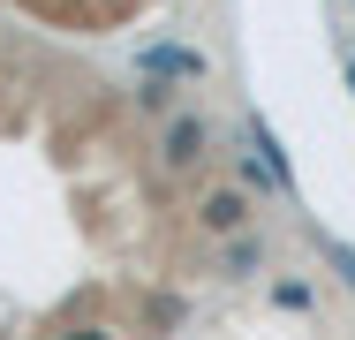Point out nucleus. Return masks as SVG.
Returning a JSON list of instances; mask_svg holds the SVG:
<instances>
[{"label": "nucleus", "instance_id": "7", "mask_svg": "<svg viewBox=\"0 0 355 340\" xmlns=\"http://www.w3.org/2000/svg\"><path fill=\"white\" fill-rule=\"evenodd\" d=\"M272 303H280V310H295V318H310V310H318V287L287 272V280H272Z\"/></svg>", "mask_w": 355, "mask_h": 340}, {"label": "nucleus", "instance_id": "3", "mask_svg": "<svg viewBox=\"0 0 355 340\" xmlns=\"http://www.w3.org/2000/svg\"><path fill=\"white\" fill-rule=\"evenodd\" d=\"M250 219H257V197H250V189H234V182H219V189H205V197H197V227H205V235H219V242L250 235Z\"/></svg>", "mask_w": 355, "mask_h": 340}, {"label": "nucleus", "instance_id": "1", "mask_svg": "<svg viewBox=\"0 0 355 340\" xmlns=\"http://www.w3.org/2000/svg\"><path fill=\"white\" fill-rule=\"evenodd\" d=\"M137 76L144 83H205V76H212V53H205V46L151 38V46H137Z\"/></svg>", "mask_w": 355, "mask_h": 340}, {"label": "nucleus", "instance_id": "6", "mask_svg": "<svg viewBox=\"0 0 355 340\" xmlns=\"http://www.w3.org/2000/svg\"><path fill=\"white\" fill-rule=\"evenodd\" d=\"M310 242H318V257H325V265H333V272L355 287V242H340L333 227H310Z\"/></svg>", "mask_w": 355, "mask_h": 340}, {"label": "nucleus", "instance_id": "9", "mask_svg": "<svg viewBox=\"0 0 355 340\" xmlns=\"http://www.w3.org/2000/svg\"><path fill=\"white\" fill-rule=\"evenodd\" d=\"M166 325H182V303H151V340L166 333Z\"/></svg>", "mask_w": 355, "mask_h": 340}, {"label": "nucleus", "instance_id": "8", "mask_svg": "<svg viewBox=\"0 0 355 340\" xmlns=\"http://www.w3.org/2000/svg\"><path fill=\"white\" fill-rule=\"evenodd\" d=\"M137 106H144V114H166V121H174V83H137Z\"/></svg>", "mask_w": 355, "mask_h": 340}, {"label": "nucleus", "instance_id": "12", "mask_svg": "<svg viewBox=\"0 0 355 340\" xmlns=\"http://www.w3.org/2000/svg\"><path fill=\"white\" fill-rule=\"evenodd\" d=\"M348 8H355V0H348Z\"/></svg>", "mask_w": 355, "mask_h": 340}, {"label": "nucleus", "instance_id": "10", "mask_svg": "<svg viewBox=\"0 0 355 340\" xmlns=\"http://www.w3.org/2000/svg\"><path fill=\"white\" fill-rule=\"evenodd\" d=\"M340 76H348V91H355V53H340Z\"/></svg>", "mask_w": 355, "mask_h": 340}, {"label": "nucleus", "instance_id": "5", "mask_svg": "<svg viewBox=\"0 0 355 340\" xmlns=\"http://www.w3.org/2000/svg\"><path fill=\"white\" fill-rule=\"evenodd\" d=\"M219 272H227V280H257V272H265V235H234L227 257H219Z\"/></svg>", "mask_w": 355, "mask_h": 340}, {"label": "nucleus", "instance_id": "2", "mask_svg": "<svg viewBox=\"0 0 355 340\" xmlns=\"http://www.w3.org/2000/svg\"><path fill=\"white\" fill-rule=\"evenodd\" d=\"M212 159V121L205 114H174L166 129H159V167L166 174H189V167H205Z\"/></svg>", "mask_w": 355, "mask_h": 340}, {"label": "nucleus", "instance_id": "11", "mask_svg": "<svg viewBox=\"0 0 355 340\" xmlns=\"http://www.w3.org/2000/svg\"><path fill=\"white\" fill-rule=\"evenodd\" d=\"M61 340H114V333H61Z\"/></svg>", "mask_w": 355, "mask_h": 340}, {"label": "nucleus", "instance_id": "4", "mask_svg": "<svg viewBox=\"0 0 355 340\" xmlns=\"http://www.w3.org/2000/svg\"><path fill=\"white\" fill-rule=\"evenodd\" d=\"M250 151H257V159H265V167H272V182H280V189H287V204L302 197V182H295V167H287V151H280V136L265 129V114H250Z\"/></svg>", "mask_w": 355, "mask_h": 340}]
</instances>
